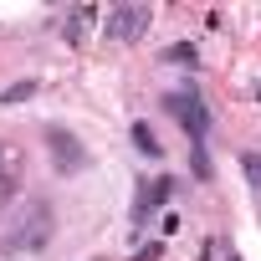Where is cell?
<instances>
[{
	"label": "cell",
	"mask_w": 261,
	"mask_h": 261,
	"mask_svg": "<svg viewBox=\"0 0 261 261\" xmlns=\"http://www.w3.org/2000/svg\"><path fill=\"white\" fill-rule=\"evenodd\" d=\"M159 256H164V241H149V246H144L134 261H159Z\"/></svg>",
	"instance_id": "cell-12"
},
{
	"label": "cell",
	"mask_w": 261,
	"mask_h": 261,
	"mask_svg": "<svg viewBox=\"0 0 261 261\" xmlns=\"http://www.w3.org/2000/svg\"><path fill=\"white\" fill-rule=\"evenodd\" d=\"M92 21H97V6H77L67 21H62V36L77 46V41H87V31H92Z\"/></svg>",
	"instance_id": "cell-7"
},
{
	"label": "cell",
	"mask_w": 261,
	"mask_h": 261,
	"mask_svg": "<svg viewBox=\"0 0 261 261\" xmlns=\"http://www.w3.org/2000/svg\"><path fill=\"white\" fill-rule=\"evenodd\" d=\"M154 21V6H144V0H128V6H113L108 21H102V36L108 41H139Z\"/></svg>",
	"instance_id": "cell-3"
},
{
	"label": "cell",
	"mask_w": 261,
	"mask_h": 261,
	"mask_svg": "<svg viewBox=\"0 0 261 261\" xmlns=\"http://www.w3.org/2000/svg\"><path fill=\"white\" fill-rule=\"evenodd\" d=\"M128 139H134V149H139V154H149L154 164L164 159V144L154 139V128H149V123H134V128H128Z\"/></svg>",
	"instance_id": "cell-8"
},
{
	"label": "cell",
	"mask_w": 261,
	"mask_h": 261,
	"mask_svg": "<svg viewBox=\"0 0 261 261\" xmlns=\"http://www.w3.org/2000/svg\"><path fill=\"white\" fill-rule=\"evenodd\" d=\"M225 261H241V256H236V251H225Z\"/></svg>",
	"instance_id": "cell-13"
},
{
	"label": "cell",
	"mask_w": 261,
	"mask_h": 261,
	"mask_svg": "<svg viewBox=\"0 0 261 261\" xmlns=\"http://www.w3.org/2000/svg\"><path fill=\"white\" fill-rule=\"evenodd\" d=\"M57 241V210H51V200H26L21 205V215L0 230V256L6 261H26V256H41L46 246Z\"/></svg>",
	"instance_id": "cell-1"
},
{
	"label": "cell",
	"mask_w": 261,
	"mask_h": 261,
	"mask_svg": "<svg viewBox=\"0 0 261 261\" xmlns=\"http://www.w3.org/2000/svg\"><path fill=\"white\" fill-rule=\"evenodd\" d=\"M21 164H26V154L16 144H0V215H6V205L21 190Z\"/></svg>",
	"instance_id": "cell-6"
},
{
	"label": "cell",
	"mask_w": 261,
	"mask_h": 261,
	"mask_svg": "<svg viewBox=\"0 0 261 261\" xmlns=\"http://www.w3.org/2000/svg\"><path fill=\"white\" fill-rule=\"evenodd\" d=\"M169 195H174V179H169V174H154V179H144V185H139V205H134V225H144L149 215H159Z\"/></svg>",
	"instance_id": "cell-5"
},
{
	"label": "cell",
	"mask_w": 261,
	"mask_h": 261,
	"mask_svg": "<svg viewBox=\"0 0 261 261\" xmlns=\"http://www.w3.org/2000/svg\"><path fill=\"white\" fill-rule=\"evenodd\" d=\"M26 97H36V82L26 77V82H16L11 92H6V102H26Z\"/></svg>",
	"instance_id": "cell-11"
},
{
	"label": "cell",
	"mask_w": 261,
	"mask_h": 261,
	"mask_svg": "<svg viewBox=\"0 0 261 261\" xmlns=\"http://www.w3.org/2000/svg\"><path fill=\"white\" fill-rule=\"evenodd\" d=\"M46 149H51V169L57 174H77V169H87V149H82V139L77 134H67V128H46Z\"/></svg>",
	"instance_id": "cell-4"
},
{
	"label": "cell",
	"mask_w": 261,
	"mask_h": 261,
	"mask_svg": "<svg viewBox=\"0 0 261 261\" xmlns=\"http://www.w3.org/2000/svg\"><path fill=\"white\" fill-rule=\"evenodd\" d=\"M241 174H246V185H251V190H256V200H261V154H256V149H246V154H241Z\"/></svg>",
	"instance_id": "cell-9"
},
{
	"label": "cell",
	"mask_w": 261,
	"mask_h": 261,
	"mask_svg": "<svg viewBox=\"0 0 261 261\" xmlns=\"http://www.w3.org/2000/svg\"><path fill=\"white\" fill-rule=\"evenodd\" d=\"M164 62H179V67H195V62H200V51H195V41H179V46H169V51H164Z\"/></svg>",
	"instance_id": "cell-10"
},
{
	"label": "cell",
	"mask_w": 261,
	"mask_h": 261,
	"mask_svg": "<svg viewBox=\"0 0 261 261\" xmlns=\"http://www.w3.org/2000/svg\"><path fill=\"white\" fill-rule=\"evenodd\" d=\"M164 108L179 118V128H185L190 144H195V179H210V154H205V139H210V108H205L200 87L190 82V87L164 92Z\"/></svg>",
	"instance_id": "cell-2"
}]
</instances>
